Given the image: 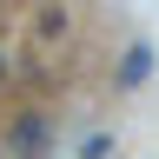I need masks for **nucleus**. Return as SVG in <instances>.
I'll return each mask as SVG.
<instances>
[{"label": "nucleus", "mask_w": 159, "mask_h": 159, "mask_svg": "<svg viewBox=\"0 0 159 159\" xmlns=\"http://www.w3.org/2000/svg\"><path fill=\"white\" fill-rule=\"evenodd\" d=\"M146 60H152V47H133V53H126V73H119V80H126V86H133V80L146 73Z\"/></svg>", "instance_id": "nucleus-4"}, {"label": "nucleus", "mask_w": 159, "mask_h": 159, "mask_svg": "<svg viewBox=\"0 0 159 159\" xmlns=\"http://www.w3.org/2000/svg\"><path fill=\"white\" fill-rule=\"evenodd\" d=\"M7 73H13V66H7V53H0V80H7Z\"/></svg>", "instance_id": "nucleus-5"}, {"label": "nucleus", "mask_w": 159, "mask_h": 159, "mask_svg": "<svg viewBox=\"0 0 159 159\" xmlns=\"http://www.w3.org/2000/svg\"><path fill=\"white\" fill-rule=\"evenodd\" d=\"M113 152V133L106 126H99V133H86V146H80V159H106Z\"/></svg>", "instance_id": "nucleus-3"}, {"label": "nucleus", "mask_w": 159, "mask_h": 159, "mask_svg": "<svg viewBox=\"0 0 159 159\" xmlns=\"http://www.w3.org/2000/svg\"><path fill=\"white\" fill-rule=\"evenodd\" d=\"M47 146H53V119H47V113H13L7 152H20V159H47Z\"/></svg>", "instance_id": "nucleus-1"}, {"label": "nucleus", "mask_w": 159, "mask_h": 159, "mask_svg": "<svg viewBox=\"0 0 159 159\" xmlns=\"http://www.w3.org/2000/svg\"><path fill=\"white\" fill-rule=\"evenodd\" d=\"M33 33H40V40H66V33H73V13H66V7H40V13H33Z\"/></svg>", "instance_id": "nucleus-2"}]
</instances>
